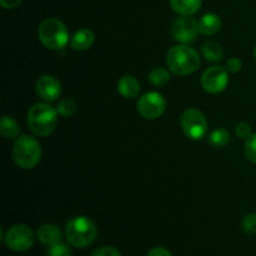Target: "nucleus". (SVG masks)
I'll return each mask as SVG.
<instances>
[{"mask_svg": "<svg viewBox=\"0 0 256 256\" xmlns=\"http://www.w3.org/2000/svg\"><path fill=\"white\" fill-rule=\"evenodd\" d=\"M58 114V110L52 105L46 102H38L28 112V126L38 136H48L56 126Z\"/></svg>", "mask_w": 256, "mask_h": 256, "instance_id": "f257e3e1", "label": "nucleus"}, {"mask_svg": "<svg viewBox=\"0 0 256 256\" xmlns=\"http://www.w3.org/2000/svg\"><path fill=\"white\" fill-rule=\"evenodd\" d=\"M166 64L174 74L189 75L200 66V56L192 48L176 45L168 52Z\"/></svg>", "mask_w": 256, "mask_h": 256, "instance_id": "f03ea898", "label": "nucleus"}, {"mask_svg": "<svg viewBox=\"0 0 256 256\" xmlns=\"http://www.w3.org/2000/svg\"><path fill=\"white\" fill-rule=\"evenodd\" d=\"M42 158V146L39 142L29 135L18 138L12 146V159L22 169H32L36 166Z\"/></svg>", "mask_w": 256, "mask_h": 256, "instance_id": "7ed1b4c3", "label": "nucleus"}, {"mask_svg": "<svg viewBox=\"0 0 256 256\" xmlns=\"http://www.w3.org/2000/svg\"><path fill=\"white\" fill-rule=\"evenodd\" d=\"M38 38L48 49L59 50L69 42V32L64 22L55 18H49L39 25Z\"/></svg>", "mask_w": 256, "mask_h": 256, "instance_id": "20e7f679", "label": "nucleus"}, {"mask_svg": "<svg viewBox=\"0 0 256 256\" xmlns=\"http://www.w3.org/2000/svg\"><path fill=\"white\" fill-rule=\"evenodd\" d=\"M68 242L75 248H86L96 238V226L92 220L85 216H78L70 220L65 230Z\"/></svg>", "mask_w": 256, "mask_h": 256, "instance_id": "39448f33", "label": "nucleus"}, {"mask_svg": "<svg viewBox=\"0 0 256 256\" xmlns=\"http://www.w3.org/2000/svg\"><path fill=\"white\" fill-rule=\"evenodd\" d=\"M184 134L192 140H200L206 135L208 122L205 115L196 109H188L180 119Z\"/></svg>", "mask_w": 256, "mask_h": 256, "instance_id": "423d86ee", "label": "nucleus"}, {"mask_svg": "<svg viewBox=\"0 0 256 256\" xmlns=\"http://www.w3.org/2000/svg\"><path fill=\"white\" fill-rule=\"evenodd\" d=\"M35 236L32 230L24 224L10 228L4 236V242L10 250L16 252H26L34 245Z\"/></svg>", "mask_w": 256, "mask_h": 256, "instance_id": "0eeeda50", "label": "nucleus"}, {"mask_svg": "<svg viewBox=\"0 0 256 256\" xmlns=\"http://www.w3.org/2000/svg\"><path fill=\"white\" fill-rule=\"evenodd\" d=\"M166 108V102L160 92H150L138 100V112L145 119L154 120L162 116Z\"/></svg>", "mask_w": 256, "mask_h": 256, "instance_id": "6e6552de", "label": "nucleus"}, {"mask_svg": "<svg viewBox=\"0 0 256 256\" xmlns=\"http://www.w3.org/2000/svg\"><path fill=\"white\" fill-rule=\"evenodd\" d=\"M228 82H229V72L226 68L218 66V65L205 70L202 78V88L210 94L222 92L226 88Z\"/></svg>", "mask_w": 256, "mask_h": 256, "instance_id": "1a4fd4ad", "label": "nucleus"}, {"mask_svg": "<svg viewBox=\"0 0 256 256\" xmlns=\"http://www.w3.org/2000/svg\"><path fill=\"white\" fill-rule=\"evenodd\" d=\"M198 32H199V25L194 18H178L172 25V34L174 39L184 44L194 42L196 39Z\"/></svg>", "mask_w": 256, "mask_h": 256, "instance_id": "9d476101", "label": "nucleus"}, {"mask_svg": "<svg viewBox=\"0 0 256 256\" xmlns=\"http://www.w3.org/2000/svg\"><path fill=\"white\" fill-rule=\"evenodd\" d=\"M36 92L45 102H54L62 94V85L56 78L52 75H44L38 79Z\"/></svg>", "mask_w": 256, "mask_h": 256, "instance_id": "9b49d317", "label": "nucleus"}, {"mask_svg": "<svg viewBox=\"0 0 256 256\" xmlns=\"http://www.w3.org/2000/svg\"><path fill=\"white\" fill-rule=\"evenodd\" d=\"M36 238L39 239V242H42V244L52 246V245L62 242V230H60V228L56 226V225L45 224L38 229Z\"/></svg>", "mask_w": 256, "mask_h": 256, "instance_id": "f8f14e48", "label": "nucleus"}, {"mask_svg": "<svg viewBox=\"0 0 256 256\" xmlns=\"http://www.w3.org/2000/svg\"><path fill=\"white\" fill-rule=\"evenodd\" d=\"M118 90L125 99H134L140 92V82L132 75H125L118 82Z\"/></svg>", "mask_w": 256, "mask_h": 256, "instance_id": "ddd939ff", "label": "nucleus"}, {"mask_svg": "<svg viewBox=\"0 0 256 256\" xmlns=\"http://www.w3.org/2000/svg\"><path fill=\"white\" fill-rule=\"evenodd\" d=\"M94 42V32L90 29H80L72 35L70 45L76 52H84L92 48Z\"/></svg>", "mask_w": 256, "mask_h": 256, "instance_id": "4468645a", "label": "nucleus"}, {"mask_svg": "<svg viewBox=\"0 0 256 256\" xmlns=\"http://www.w3.org/2000/svg\"><path fill=\"white\" fill-rule=\"evenodd\" d=\"M172 10L182 16H192L202 8V0H170Z\"/></svg>", "mask_w": 256, "mask_h": 256, "instance_id": "2eb2a0df", "label": "nucleus"}, {"mask_svg": "<svg viewBox=\"0 0 256 256\" xmlns=\"http://www.w3.org/2000/svg\"><path fill=\"white\" fill-rule=\"evenodd\" d=\"M198 25H199V32L204 35H212L222 29V19L216 14L209 12L202 16V19L198 22Z\"/></svg>", "mask_w": 256, "mask_h": 256, "instance_id": "dca6fc26", "label": "nucleus"}, {"mask_svg": "<svg viewBox=\"0 0 256 256\" xmlns=\"http://www.w3.org/2000/svg\"><path fill=\"white\" fill-rule=\"evenodd\" d=\"M19 125L12 118L2 116L0 122V132L5 139H15L19 135Z\"/></svg>", "mask_w": 256, "mask_h": 256, "instance_id": "f3484780", "label": "nucleus"}, {"mask_svg": "<svg viewBox=\"0 0 256 256\" xmlns=\"http://www.w3.org/2000/svg\"><path fill=\"white\" fill-rule=\"evenodd\" d=\"M202 55L209 62H220L224 56L222 48L215 42H206L202 45Z\"/></svg>", "mask_w": 256, "mask_h": 256, "instance_id": "a211bd4d", "label": "nucleus"}, {"mask_svg": "<svg viewBox=\"0 0 256 256\" xmlns=\"http://www.w3.org/2000/svg\"><path fill=\"white\" fill-rule=\"evenodd\" d=\"M230 134L228 130L225 129H216L210 134L209 142L215 148H222L226 146L230 142Z\"/></svg>", "mask_w": 256, "mask_h": 256, "instance_id": "6ab92c4d", "label": "nucleus"}, {"mask_svg": "<svg viewBox=\"0 0 256 256\" xmlns=\"http://www.w3.org/2000/svg\"><path fill=\"white\" fill-rule=\"evenodd\" d=\"M170 80V74L164 68H154L149 72V82L155 86H162Z\"/></svg>", "mask_w": 256, "mask_h": 256, "instance_id": "aec40b11", "label": "nucleus"}, {"mask_svg": "<svg viewBox=\"0 0 256 256\" xmlns=\"http://www.w3.org/2000/svg\"><path fill=\"white\" fill-rule=\"evenodd\" d=\"M58 112L62 115V118H70L75 114L76 110V105H75L74 100L72 99H64L59 102L58 105Z\"/></svg>", "mask_w": 256, "mask_h": 256, "instance_id": "412c9836", "label": "nucleus"}, {"mask_svg": "<svg viewBox=\"0 0 256 256\" xmlns=\"http://www.w3.org/2000/svg\"><path fill=\"white\" fill-rule=\"evenodd\" d=\"M244 150L248 159L256 164V134H252L248 139H245Z\"/></svg>", "mask_w": 256, "mask_h": 256, "instance_id": "4be33fe9", "label": "nucleus"}, {"mask_svg": "<svg viewBox=\"0 0 256 256\" xmlns=\"http://www.w3.org/2000/svg\"><path fill=\"white\" fill-rule=\"evenodd\" d=\"M46 256H72V250L68 248V245L59 242V244L52 245L48 250Z\"/></svg>", "mask_w": 256, "mask_h": 256, "instance_id": "5701e85b", "label": "nucleus"}, {"mask_svg": "<svg viewBox=\"0 0 256 256\" xmlns=\"http://www.w3.org/2000/svg\"><path fill=\"white\" fill-rule=\"evenodd\" d=\"M242 226L246 234H256V214H248L242 219Z\"/></svg>", "mask_w": 256, "mask_h": 256, "instance_id": "b1692460", "label": "nucleus"}, {"mask_svg": "<svg viewBox=\"0 0 256 256\" xmlns=\"http://www.w3.org/2000/svg\"><path fill=\"white\" fill-rule=\"evenodd\" d=\"M90 256H122V252L114 246H102L94 250Z\"/></svg>", "mask_w": 256, "mask_h": 256, "instance_id": "393cba45", "label": "nucleus"}, {"mask_svg": "<svg viewBox=\"0 0 256 256\" xmlns=\"http://www.w3.org/2000/svg\"><path fill=\"white\" fill-rule=\"evenodd\" d=\"M235 132L242 139H248L252 134V126L249 124H246V122H240V124H238L236 128H235Z\"/></svg>", "mask_w": 256, "mask_h": 256, "instance_id": "a878e982", "label": "nucleus"}, {"mask_svg": "<svg viewBox=\"0 0 256 256\" xmlns=\"http://www.w3.org/2000/svg\"><path fill=\"white\" fill-rule=\"evenodd\" d=\"M242 60L238 59V58H232V59H229L226 62V69L228 72H240V70H242Z\"/></svg>", "mask_w": 256, "mask_h": 256, "instance_id": "bb28decb", "label": "nucleus"}, {"mask_svg": "<svg viewBox=\"0 0 256 256\" xmlns=\"http://www.w3.org/2000/svg\"><path fill=\"white\" fill-rule=\"evenodd\" d=\"M146 256H172V252L169 250H166L165 248H154V249L150 250L148 252Z\"/></svg>", "mask_w": 256, "mask_h": 256, "instance_id": "cd10ccee", "label": "nucleus"}, {"mask_svg": "<svg viewBox=\"0 0 256 256\" xmlns=\"http://www.w3.org/2000/svg\"><path fill=\"white\" fill-rule=\"evenodd\" d=\"M22 0H0V4L4 9H14L18 5H20Z\"/></svg>", "mask_w": 256, "mask_h": 256, "instance_id": "c85d7f7f", "label": "nucleus"}, {"mask_svg": "<svg viewBox=\"0 0 256 256\" xmlns=\"http://www.w3.org/2000/svg\"><path fill=\"white\" fill-rule=\"evenodd\" d=\"M254 55H255V59H256V48H255V52H254Z\"/></svg>", "mask_w": 256, "mask_h": 256, "instance_id": "c756f323", "label": "nucleus"}]
</instances>
